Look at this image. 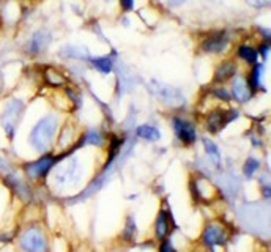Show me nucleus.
<instances>
[{
    "label": "nucleus",
    "mask_w": 271,
    "mask_h": 252,
    "mask_svg": "<svg viewBox=\"0 0 271 252\" xmlns=\"http://www.w3.org/2000/svg\"><path fill=\"white\" fill-rule=\"evenodd\" d=\"M59 126V120L55 115H48L41 118L38 123H36L30 133V145L38 152H48V148L52 144V139L55 136Z\"/></svg>",
    "instance_id": "1"
},
{
    "label": "nucleus",
    "mask_w": 271,
    "mask_h": 252,
    "mask_svg": "<svg viewBox=\"0 0 271 252\" xmlns=\"http://www.w3.org/2000/svg\"><path fill=\"white\" fill-rule=\"evenodd\" d=\"M259 161L257 160H254V158H249V160L246 161V164H245V169H243V170H245V175L246 176H252V175H254V172L259 169Z\"/></svg>",
    "instance_id": "21"
},
{
    "label": "nucleus",
    "mask_w": 271,
    "mask_h": 252,
    "mask_svg": "<svg viewBox=\"0 0 271 252\" xmlns=\"http://www.w3.org/2000/svg\"><path fill=\"white\" fill-rule=\"evenodd\" d=\"M227 43H229L227 35L224 32L211 33L208 38H205L202 41V49L207 51V52H221L222 49H226Z\"/></svg>",
    "instance_id": "7"
},
{
    "label": "nucleus",
    "mask_w": 271,
    "mask_h": 252,
    "mask_svg": "<svg viewBox=\"0 0 271 252\" xmlns=\"http://www.w3.org/2000/svg\"><path fill=\"white\" fill-rule=\"evenodd\" d=\"M174 129L177 133V137L184 144H192L195 141V129L189 123L181 118H174Z\"/></svg>",
    "instance_id": "6"
},
{
    "label": "nucleus",
    "mask_w": 271,
    "mask_h": 252,
    "mask_svg": "<svg viewBox=\"0 0 271 252\" xmlns=\"http://www.w3.org/2000/svg\"><path fill=\"white\" fill-rule=\"evenodd\" d=\"M21 112H22V104H21V101H17V99H13L11 102H8L5 110H3V114H2V125L5 128L6 134L10 136V137H13L14 126L17 123V118H19Z\"/></svg>",
    "instance_id": "3"
},
{
    "label": "nucleus",
    "mask_w": 271,
    "mask_h": 252,
    "mask_svg": "<svg viewBox=\"0 0 271 252\" xmlns=\"http://www.w3.org/2000/svg\"><path fill=\"white\" fill-rule=\"evenodd\" d=\"M57 161V158L54 156H44L41 160L35 161V163H30L25 166V173L30 176V178H41L46 173L51 170V167L55 164Z\"/></svg>",
    "instance_id": "4"
},
{
    "label": "nucleus",
    "mask_w": 271,
    "mask_h": 252,
    "mask_svg": "<svg viewBox=\"0 0 271 252\" xmlns=\"http://www.w3.org/2000/svg\"><path fill=\"white\" fill-rule=\"evenodd\" d=\"M84 144H91V145H102V136L98 131H90L84 136Z\"/></svg>",
    "instance_id": "19"
},
{
    "label": "nucleus",
    "mask_w": 271,
    "mask_h": 252,
    "mask_svg": "<svg viewBox=\"0 0 271 252\" xmlns=\"http://www.w3.org/2000/svg\"><path fill=\"white\" fill-rule=\"evenodd\" d=\"M202 240H203V243L207 246L214 248V246H218V245H224L226 240H227V235H226V232H224V229L221 226L211 224V226H208L207 229H205Z\"/></svg>",
    "instance_id": "5"
},
{
    "label": "nucleus",
    "mask_w": 271,
    "mask_h": 252,
    "mask_svg": "<svg viewBox=\"0 0 271 252\" xmlns=\"http://www.w3.org/2000/svg\"><path fill=\"white\" fill-rule=\"evenodd\" d=\"M270 0H248V3L256 6V8H262V6H267Z\"/></svg>",
    "instance_id": "23"
},
{
    "label": "nucleus",
    "mask_w": 271,
    "mask_h": 252,
    "mask_svg": "<svg viewBox=\"0 0 271 252\" xmlns=\"http://www.w3.org/2000/svg\"><path fill=\"white\" fill-rule=\"evenodd\" d=\"M268 52H270V44H262V48H260V54L264 55V59L268 57Z\"/></svg>",
    "instance_id": "26"
},
{
    "label": "nucleus",
    "mask_w": 271,
    "mask_h": 252,
    "mask_svg": "<svg viewBox=\"0 0 271 252\" xmlns=\"http://www.w3.org/2000/svg\"><path fill=\"white\" fill-rule=\"evenodd\" d=\"M232 91H233V98H235L237 101H240V102H246L251 98V95H252L249 84L243 78H240V76L235 78V81H233Z\"/></svg>",
    "instance_id": "8"
},
{
    "label": "nucleus",
    "mask_w": 271,
    "mask_h": 252,
    "mask_svg": "<svg viewBox=\"0 0 271 252\" xmlns=\"http://www.w3.org/2000/svg\"><path fill=\"white\" fill-rule=\"evenodd\" d=\"M235 71H237V67L233 63H230V62L222 63L221 67L216 70V74H214V81H216V82L227 81L229 78H232L233 74H235Z\"/></svg>",
    "instance_id": "12"
},
{
    "label": "nucleus",
    "mask_w": 271,
    "mask_h": 252,
    "mask_svg": "<svg viewBox=\"0 0 271 252\" xmlns=\"http://www.w3.org/2000/svg\"><path fill=\"white\" fill-rule=\"evenodd\" d=\"M214 95H216L219 99H224V101H229L230 96H229V93L224 90V88H218V90H214Z\"/></svg>",
    "instance_id": "22"
},
{
    "label": "nucleus",
    "mask_w": 271,
    "mask_h": 252,
    "mask_svg": "<svg viewBox=\"0 0 271 252\" xmlns=\"http://www.w3.org/2000/svg\"><path fill=\"white\" fill-rule=\"evenodd\" d=\"M160 252H175V249L171 246V243H169V241H164L163 245H161V249H160Z\"/></svg>",
    "instance_id": "25"
},
{
    "label": "nucleus",
    "mask_w": 271,
    "mask_h": 252,
    "mask_svg": "<svg viewBox=\"0 0 271 252\" xmlns=\"http://www.w3.org/2000/svg\"><path fill=\"white\" fill-rule=\"evenodd\" d=\"M156 87L160 88V91H158V95H160V98L166 102H169V104L172 106H177L180 104V102L183 101V96L181 93L174 88V87H167V85H161V84H156Z\"/></svg>",
    "instance_id": "10"
},
{
    "label": "nucleus",
    "mask_w": 271,
    "mask_h": 252,
    "mask_svg": "<svg viewBox=\"0 0 271 252\" xmlns=\"http://www.w3.org/2000/svg\"><path fill=\"white\" fill-rule=\"evenodd\" d=\"M203 145H205V150H207V153H208L210 156H213V158H214V161L219 163L221 156H219V152H218L216 145H214V144L210 141V139H203Z\"/></svg>",
    "instance_id": "20"
},
{
    "label": "nucleus",
    "mask_w": 271,
    "mask_h": 252,
    "mask_svg": "<svg viewBox=\"0 0 271 252\" xmlns=\"http://www.w3.org/2000/svg\"><path fill=\"white\" fill-rule=\"evenodd\" d=\"M136 134L139 137H142V139H147V141H158V139L161 137V133L158 131V129L155 126H150V125H142V126H139L136 129Z\"/></svg>",
    "instance_id": "13"
},
{
    "label": "nucleus",
    "mask_w": 271,
    "mask_h": 252,
    "mask_svg": "<svg viewBox=\"0 0 271 252\" xmlns=\"http://www.w3.org/2000/svg\"><path fill=\"white\" fill-rule=\"evenodd\" d=\"M262 71H264V67H262V65H256L254 70H252V73H251V78H249V87H252V88L259 87Z\"/></svg>",
    "instance_id": "18"
},
{
    "label": "nucleus",
    "mask_w": 271,
    "mask_h": 252,
    "mask_svg": "<svg viewBox=\"0 0 271 252\" xmlns=\"http://www.w3.org/2000/svg\"><path fill=\"white\" fill-rule=\"evenodd\" d=\"M226 114H227V112H224V110H221V109H216V110L210 112L208 117H207L208 131H211V133H218L222 126H226V123L229 121L227 117H226Z\"/></svg>",
    "instance_id": "9"
},
{
    "label": "nucleus",
    "mask_w": 271,
    "mask_h": 252,
    "mask_svg": "<svg viewBox=\"0 0 271 252\" xmlns=\"http://www.w3.org/2000/svg\"><path fill=\"white\" fill-rule=\"evenodd\" d=\"M238 55H240V59H243L245 62H249V63L257 62V51L254 48H251V46H246V44L240 46Z\"/></svg>",
    "instance_id": "14"
},
{
    "label": "nucleus",
    "mask_w": 271,
    "mask_h": 252,
    "mask_svg": "<svg viewBox=\"0 0 271 252\" xmlns=\"http://www.w3.org/2000/svg\"><path fill=\"white\" fill-rule=\"evenodd\" d=\"M48 41H49V38L46 36L44 33H35V36H33V40H32V43H30V46H32V52H40L46 44H48Z\"/></svg>",
    "instance_id": "17"
},
{
    "label": "nucleus",
    "mask_w": 271,
    "mask_h": 252,
    "mask_svg": "<svg viewBox=\"0 0 271 252\" xmlns=\"http://www.w3.org/2000/svg\"><path fill=\"white\" fill-rule=\"evenodd\" d=\"M93 65L101 71V73H110L112 67H114V57L112 55H107V57H102V59H93Z\"/></svg>",
    "instance_id": "15"
},
{
    "label": "nucleus",
    "mask_w": 271,
    "mask_h": 252,
    "mask_svg": "<svg viewBox=\"0 0 271 252\" xmlns=\"http://www.w3.org/2000/svg\"><path fill=\"white\" fill-rule=\"evenodd\" d=\"M19 246L25 252H48V243L38 227L27 229L19 240Z\"/></svg>",
    "instance_id": "2"
},
{
    "label": "nucleus",
    "mask_w": 271,
    "mask_h": 252,
    "mask_svg": "<svg viewBox=\"0 0 271 252\" xmlns=\"http://www.w3.org/2000/svg\"><path fill=\"white\" fill-rule=\"evenodd\" d=\"M106 2H110V0H106Z\"/></svg>",
    "instance_id": "27"
},
{
    "label": "nucleus",
    "mask_w": 271,
    "mask_h": 252,
    "mask_svg": "<svg viewBox=\"0 0 271 252\" xmlns=\"http://www.w3.org/2000/svg\"><path fill=\"white\" fill-rule=\"evenodd\" d=\"M120 3H121V6H123V10L129 11V10H133L134 0H120Z\"/></svg>",
    "instance_id": "24"
},
{
    "label": "nucleus",
    "mask_w": 271,
    "mask_h": 252,
    "mask_svg": "<svg viewBox=\"0 0 271 252\" xmlns=\"http://www.w3.org/2000/svg\"><path fill=\"white\" fill-rule=\"evenodd\" d=\"M44 76H46V81H48V84H51V85H63L65 81H67L59 71L51 70V68H49V70H46Z\"/></svg>",
    "instance_id": "16"
},
{
    "label": "nucleus",
    "mask_w": 271,
    "mask_h": 252,
    "mask_svg": "<svg viewBox=\"0 0 271 252\" xmlns=\"http://www.w3.org/2000/svg\"><path fill=\"white\" fill-rule=\"evenodd\" d=\"M171 227H169V213L167 211H161L160 216H158L156 221V237L160 240H164L169 233Z\"/></svg>",
    "instance_id": "11"
}]
</instances>
